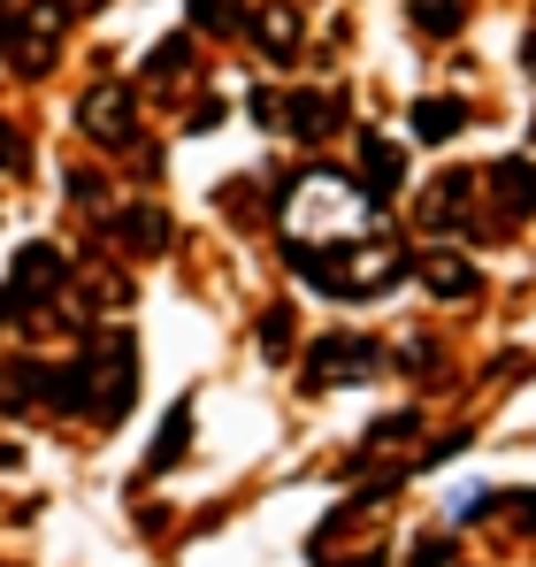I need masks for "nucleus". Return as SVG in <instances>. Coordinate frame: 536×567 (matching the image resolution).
Instances as JSON below:
<instances>
[{"label":"nucleus","mask_w":536,"mask_h":567,"mask_svg":"<svg viewBox=\"0 0 536 567\" xmlns=\"http://www.w3.org/2000/svg\"><path fill=\"white\" fill-rule=\"evenodd\" d=\"M246 31H254V47H261L268 62H291V54H299V8H291V0L246 8Z\"/></svg>","instance_id":"nucleus-8"},{"label":"nucleus","mask_w":536,"mask_h":567,"mask_svg":"<svg viewBox=\"0 0 536 567\" xmlns=\"http://www.w3.org/2000/svg\"><path fill=\"white\" fill-rule=\"evenodd\" d=\"M92 8H100V0H62V16H92Z\"/></svg>","instance_id":"nucleus-27"},{"label":"nucleus","mask_w":536,"mask_h":567,"mask_svg":"<svg viewBox=\"0 0 536 567\" xmlns=\"http://www.w3.org/2000/svg\"><path fill=\"white\" fill-rule=\"evenodd\" d=\"M491 192H498V230H506V223H522V215H536V169L522 162V154L491 162Z\"/></svg>","instance_id":"nucleus-9"},{"label":"nucleus","mask_w":536,"mask_h":567,"mask_svg":"<svg viewBox=\"0 0 536 567\" xmlns=\"http://www.w3.org/2000/svg\"><path fill=\"white\" fill-rule=\"evenodd\" d=\"M284 123H291V138H330L338 123H346V100H330V93H284V107H276Z\"/></svg>","instance_id":"nucleus-10"},{"label":"nucleus","mask_w":536,"mask_h":567,"mask_svg":"<svg viewBox=\"0 0 536 567\" xmlns=\"http://www.w3.org/2000/svg\"><path fill=\"white\" fill-rule=\"evenodd\" d=\"M85 361H92V422L115 430L131 414V399H138V338L107 330V346H85Z\"/></svg>","instance_id":"nucleus-1"},{"label":"nucleus","mask_w":536,"mask_h":567,"mask_svg":"<svg viewBox=\"0 0 536 567\" xmlns=\"http://www.w3.org/2000/svg\"><path fill=\"white\" fill-rule=\"evenodd\" d=\"M107 238H123L131 254H162V246H169V207H162V199L115 207V215H107Z\"/></svg>","instance_id":"nucleus-6"},{"label":"nucleus","mask_w":536,"mask_h":567,"mask_svg":"<svg viewBox=\"0 0 536 567\" xmlns=\"http://www.w3.org/2000/svg\"><path fill=\"white\" fill-rule=\"evenodd\" d=\"M414 277L430 284V291H437V299H475V261H467V254H452V246H437V254H422V261H414Z\"/></svg>","instance_id":"nucleus-11"},{"label":"nucleus","mask_w":536,"mask_h":567,"mask_svg":"<svg viewBox=\"0 0 536 567\" xmlns=\"http://www.w3.org/2000/svg\"><path fill=\"white\" fill-rule=\"evenodd\" d=\"M192 453V399L169 406V422H162V437H154V453H146V475H169Z\"/></svg>","instance_id":"nucleus-13"},{"label":"nucleus","mask_w":536,"mask_h":567,"mask_svg":"<svg viewBox=\"0 0 536 567\" xmlns=\"http://www.w3.org/2000/svg\"><path fill=\"white\" fill-rule=\"evenodd\" d=\"M291 346H299V315H291V307H268V315H261V353H268V361H284Z\"/></svg>","instance_id":"nucleus-18"},{"label":"nucleus","mask_w":536,"mask_h":567,"mask_svg":"<svg viewBox=\"0 0 536 567\" xmlns=\"http://www.w3.org/2000/svg\"><path fill=\"white\" fill-rule=\"evenodd\" d=\"M460 199H467V177L445 169V177L430 185V199H422V223H430V230H452V223H460Z\"/></svg>","instance_id":"nucleus-14"},{"label":"nucleus","mask_w":536,"mask_h":567,"mask_svg":"<svg viewBox=\"0 0 536 567\" xmlns=\"http://www.w3.org/2000/svg\"><path fill=\"white\" fill-rule=\"evenodd\" d=\"M491 506H498V498H491V491H467V498H452V522H483V514H491Z\"/></svg>","instance_id":"nucleus-21"},{"label":"nucleus","mask_w":536,"mask_h":567,"mask_svg":"<svg viewBox=\"0 0 536 567\" xmlns=\"http://www.w3.org/2000/svg\"><path fill=\"white\" fill-rule=\"evenodd\" d=\"M522 70H529V78H536V31H529V39H522Z\"/></svg>","instance_id":"nucleus-26"},{"label":"nucleus","mask_w":536,"mask_h":567,"mask_svg":"<svg viewBox=\"0 0 536 567\" xmlns=\"http://www.w3.org/2000/svg\"><path fill=\"white\" fill-rule=\"evenodd\" d=\"M192 31H207V39L246 31V0H192Z\"/></svg>","instance_id":"nucleus-15"},{"label":"nucleus","mask_w":536,"mask_h":567,"mask_svg":"<svg viewBox=\"0 0 536 567\" xmlns=\"http://www.w3.org/2000/svg\"><path fill=\"white\" fill-rule=\"evenodd\" d=\"M215 123H223V100H199V107H192V123H184V131H215Z\"/></svg>","instance_id":"nucleus-24"},{"label":"nucleus","mask_w":536,"mask_h":567,"mask_svg":"<svg viewBox=\"0 0 536 567\" xmlns=\"http://www.w3.org/2000/svg\"><path fill=\"white\" fill-rule=\"evenodd\" d=\"M445 560H452V545H445V537H422V545L406 553V567H445Z\"/></svg>","instance_id":"nucleus-22"},{"label":"nucleus","mask_w":536,"mask_h":567,"mask_svg":"<svg viewBox=\"0 0 536 567\" xmlns=\"http://www.w3.org/2000/svg\"><path fill=\"white\" fill-rule=\"evenodd\" d=\"M375 369H383V346H375V338L330 330V338L315 346V361H307V391H330L338 377H375Z\"/></svg>","instance_id":"nucleus-4"},{"label":"nucleus","mask_w":536,"mask_h":567,"mask_svg":"<svg viewBox=\"0 0 536 567\" xmlns=\"http://www.w3.org/2000/svg\"><path fill=\"white\" fill-rule=\"evenodd\" d=\"M23 162H31V154H23V131H16V123L0 115V177H16Z\"/></svg>","instance_id":"nucleus-20"},{"label":"nucleus","mask_w":536,"mask_h":567,"mask_svg":"<svg viewBox=\"0 0 536 567\" xmlns=\"http://www.w3.org/2000/svg\"><path fill=\"white\" fill-rule=\"evenodd\" d=\"M514 522H522V529L536 537V491H522V498H514Z\"/></svg>","instance_id":"nucleus-25"},{"label":"nucleus","mask_w":536,"mask_h":567,"mask_svg":"<svg viewBox=\"0 0 536 567\" xmlns=\"http://www.w3.org/2000/svg\"><path fill=\"white\" fill-rule=\"evenodd\" d=\"M62 8H16V16H0V31H8V62L23 70V78H39L47 62H54V47H62Z\"/></svg>","instance_id":"nucleus-2"},{"label":"nucleus","mask_w":536,"mask_h":567,"mask_svg":"<svg viewBox=\"0 0 536 567\" xmlns=\"http://www.w3.org/2000/svg\"><path fill=\"white\" fill-rule=\"evenodd\" d=\"M460 445H467V430H452V437H437V445H430V453H422V468H437V461H452V453H460Z\"/></svg>","instance_id":"nucleus-23"},{"label":"nucleus","mask_w":536,"mask_h":567,"mask_svg":"<svg viewBox=\"0 0 536 567\" xmlns=\"http://www.w3.org/2000/svg\"><path fill=\"white\" fill-rule=\"evenodd\" d=\"M78 123H85V138H100V146H131V138H138L131 85H92L85 107H78Z\"/></svg>","instance_id":"nucleus-5"},{"label":"nucleus","mask_w":536,"mask_h":567,"mask_svg":"<svg viewBox=\"0 0 536 567\" xmlns=\"http://www.w3.org/2000/svg\"><path fill=\"white\" fill-rule=\"evenodd\" d=\"M414 430H422V414H414V406H399V414L368 422V437H360V461H368V453H383V445H399V437H414Z\"/></svg>","instance_id":"nucleus-17"},{"label":"nucleus","mask_w":536,"mask_h":567,"mask_svg":"<svg viewBox=\"0 0 536 567\" xmlns=\"http://www.w3.org/2000/svg\"><path fill=\"white\" fill-rule=\"evenodd\" d=\"M360 185H368V199H391L406 185V146L383 131H360Z\"/></svg>","instance_id":"nucleus-7"},{"label":"nucleus","mask_w":536,"mask_h":567,"mask_svg":"<svg viewBox=\"0 0 536 567\" xmlns=\"http://www.w3.org/2000/svg\"><path fill=\"white\" fill-rule=\"evenodd\" d=\"M62 277H70V261H62L54 246H23V254H16V277H8V291H0V330H8L31 299H54Z\"/></svg>","instance_id":"nucleus-3"},{"label":"nucleus","mask_w":536,"mask_h":567,"mask_svg":"<svg viewBox=\"0 0 536 567\" xmlns=\"http://www.w3.org/2000/svg\"><path fill=\"white\" fill-rule=\"evenodd\" d=\"M184 70H192V39H162L146 54V78H184Z\"/></svg>","instance_id":"nucleus-19"},{"label":"nucleus","mask_w":536,"mask_h":567,"mask_svg":"<svg viewBox=\"0 0 536 567\" xmlns=\"http://www.w3.org/2000/svg\"><path fill=\"white\" fill-rule=\"evenodd\" d=\"M338 567H383V560H375V553H368V560H338Z\"/></svg>","instance_id":"nucleus-28"},{"label":"nucleus","mask_w":536,"mask_h":567,"mask_svg":"<svg viewBox=\"0 0 536 567\" xmlns=\"http://www.w3.org/2000/svg\"><path fill=\"white\" fill-rule=\"evenodd\" d=\"M414 23H422L430 39H460V23H467V0H414Z\"/></svg>","instance_id":"nucleus-16"},{"label":"nucleus","mask_w":536,"mask_h":567,"mask_svg":"<svg viewBox=\"0 0 536 567\" xmlns=\"http://www.w3.org/2000/svg\"><path fill=\"white\" fill-rule=\"evenodd\" d=\"M467 131V100H452V93H430V100H414V138H430V146H445V138H460Z\"/></svg>","instance_id":"nucleus-12"}]
</instances>
